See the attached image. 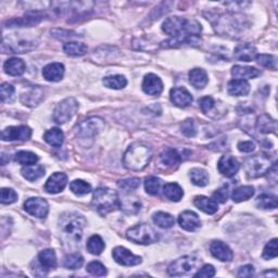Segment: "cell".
<instances>
[{"label": "cell", "mask_w": 278, "mask_h": 278, "mask_svg": "<svg viewBox=\"0 0 278 278\" xmlns=\"http://www.w3.org/2000/svg\"><path fill=\"white\" fill-rule=\"evenodd\" d=\"M152 150L144 142H134L123 157V163L126 169L131 171H141L151 161Z\"/></svg>", "instance_id": "obj_1"}, {"label": "cell", "mask_w": 278, "mask_h": 278, "mask_svg": "<svg viewBox=\"0 0 278 278\" xmlns=\"http://www.w3.org/2000/svg\"><path fill=\"white\" fill-rule=\"evenodd\" d=\"M85 225L86 220L84 216L75 212L64 213L59 220V227L62 235L67 240L74 243H77L82 239Z\"/></svg>", "instance_id": "obj_2"}, {"label": "cell", "mask_w": 278, "mask_h": 278, "mask_svg": "<svg viewBox=\"0 0 278 278\" xmlns=\"http://www.w3.org/2000/svg\"><path fill=\"white\" fill-rule=\"evenodd\" d=\"M93 207L101 215H107L112 211H115L120 208V199L116 191L106 187L96 189L93 196Z\"/></svg>", "instance_id": "obj_3"}, {"label": "cell", "mask_w": 278, "mask_h": 278, "mask_svg": "<svg viewBox=\"0 0 278 278\" xmlns=\"http://www.w3.org/2000/svg\"><path fill=\"white\" fill-rule=\"evenodd\" d=\"M126 237L131 242L140 245L154 244L159 240L157 232L148 224H138L126 231Z\"/></svg>", "instance_id": "obj_4"}, {"label": "cell", "mask_w": 278, "mask_h": 278, "mask_svg": "<svg viewBox=\"0 0 278 278\" xmlns=\"http://www.w3.org/2000/svg\"><path fill=\"white\" fill-rule=\"evenodd\" d=\"M270 167H272V165H270L269 157L264 154H258L251 157H248L244 163L245 171L248 176L251 178H258L265 175Z\"/></svg>", "instance_id": "obj_5"}, {"label": "cell", "mask_w": 278, "mask_h": 278, "mask_svg": "<svg viewBox=\"0 0 278 278\" xmlns=\"http://www.w3.org/2000/svg\"><path fill=\"white\" fill-rule=\"evenodd\" d=\"M104 127V121L100 117H90L75 127V135L81 138H93L98 135Z\"/></svg>", "instance_id": "obj_6"}, {"label": "cell", "mask_w": 278, "mask_h": 278, "mask_svg": "<svg viewBox=\"0 0 278 278\" xmlns=\"http://www.w3.org/2000/svg\"><path fill=\"white\" fill-rule=\"evenodd\" d=\"M78 109V103L74 98H66L60 102L54 112V121L57 124H64L69 122L76 113Z\"/></svg>", "instance_id": "obj_7"}, {"label": "cell", "mask_w": 278, "mask_h": 278, "mask_svg": "<svg viewBox=\"0 0 278 278\" xmlns=\"http://www.w3.org/2000/svg\"><path fill=\"white\" fill-rule=\"evenodd\" d=\"M197 263V258L192 257V255H185V257L179 258L171 263V265L168 268V273L170 276L175 277L188 275L196 268Z\"/></svg>", "instance_id": "obj_8"}, {"label": "cell", "mask_w": 278, "mask_h": 278, "mask_svg": "<svg viewBox=\"0 0 278 278\" xmlns=\"http://www.w3.org/2000/svg\"><path fill=\"white\" fill-rule=\"evenodd\" d=\"M32 137V130L27 126H10L2 133L4 141H26Z\"/></svg>", "instance_id": "obj_9"}, {"label": "cell", "mask_w": 278, "mask_h": 278, "mask_svg": "<svg viewBox=\"0 0 278 278\" xmlns=\"http://www.w3.org/2000/svg\"><path fill=\"white\" fill-rule=\"evenodd\" d=\"M112 257L120 265L123 266H135L141 263V258L133 254L130 250L124 247H116L112 251Z\"/></svg>", "instance_id": "obj_10"}, {"label": "cell", "mask_w": 278, "mask_h": 278, "mask_svg": "<svg viewBox=\"0 0 278 278\" xmlns=\"http://www.w3.org/2000/svg\"><path fill=\"white\" fill-rule=\"evenodd\" d=\"M188 20L179 18V17H172L164 21L162 25V29L168 35L172 37H177L180 35H188L186 33V26ZM191 36V35H190Z\"/></svg>", "instance_id": "obj_11"}, {"label": "cell", "mask_w": 278, "mask_h": 278, "mask_svg": "<svg viewBox=\"0 0 278 278\" xmlns=\"http://www.w3.org/2000/svg\"><path fill=\"white\" fill-rule=\"evenodd\" d=\"M25 211L32 216L45 219L49 211V206L46 200L42 198H29L24 202Z\"/></svg>", "instance_id": "obj_12"}, {"label": "cell", "mask_w": 278, "mask_h": 278, "mask_svg": "<svg viewBox=\"0 0 278 278\" xmlns=\"http://www.w3.org/2000/svg\"><path fill=\"white\" fill-rule=\"evenodd\" d=\"M171 101L175 104L176 107L179 108H186L191 104L192 102V96L191 94L183 87H176L171 90L170 94Z\"/></svg>", "instance_id": "obj_13"}, {"label": "cell", "mask_w": 278, "mask_h": 278, "mask_svg": "<svg viewBox=\"0 0 278 278\" xmlns=\"http://www.w3.org/2000/svg\"><path fill=\"white\" fill-rule=\"evenodd\" d=\"M67 183V176L64 173H54L45 185V189L49 193H59L61 192L66 186Z\"/></svg>", "instance_id": "obj_14"}, {"label": "cell", "mask_w": 278, "mask_h": 278, "mask_svg": "<svg viewBox=\"0 0 278 278\" xmlns=\"http://www.w3.org/2000/svg\"><path fill=\"white\" fill-rule=\"evenodd\" d=\"M217 168H219L220 173L224 176L232 177L237 174V172L240 169V164L234 156L224 155L220 159L219 164H217Z\"/></svg>", "instance_id": "obj_15"}, {"label": "cell", "mask_w": 278, "mask_h": 278, "mask_svg": "<svg viewBox=\"0 0 278 278\" xmlns=\"http://www.w3.org/2000/svg\"><path fill=\"white\" fill-rule=\"evenodd\" d=\"M142 90L150 96H159L163 90V83L155 74H148L142 82Z\"/></svg>", "instance_id": "obj_16"}, {"label": "cell", "mask_w": 278, "mask_h": 278, "mask_svg": "<svg viewBox=\"0 0 278 278\" xmlns=\"http://www.w3.org/2000/svg\"><path fill=\"white\" fill-rule=\"evenodd\" d=\"M179 226L187 231H194L201 226V222L198 214L192 211H185L178 216Z\"/></svg>", "instance_id": "obj_17"}, {"label": "cell", "mask_w": 278, "mask_h": 278, "mask_svg": "<svg viewBox=\"0 0 278 278\" xmlns=\"http://www.w3.org/2000/svg\"><path fill=\"white\" fill-rule=\"evenodd\" d=\"M210 252L213 257L222 262H230L232 260V251L230 248L220 240H214L210 246Z\"/></svg>", "instance_id": "obj_18"}, {"label": "cell", "mask_w": 278, "mask_h": 278, "mask_svg": "<svg viewBox=\"0 0 278 278\" xmlns=\"http://www.w3.org/2000/svg\"><path fill=\"white\" fill-rule=\"evenodd\" d=\"M64 75V65L61 63H50L44 67L43 76L48 82L61 81Z\"/></svg>", "instance_id": "obj_19"}, {"label": "cell", "mask_w": 278, "mask_h": 278, "mask_svg": "<svg viewBox=\"0 0 278 278\" xmlns=\"http://www.w3.org/2000/svg\"><path fill=\"white\" fill-rule=\"evenodd\" d=\"M43 16L39 13H27L24 18H19V19H12L7 22V24L9 27H23V26H33L43 20Z\"/></svg>", "instance_id": "obj_20"}, {"label": "cell", "mask_w": 278, "mask_h": 278, "mask_svg": "<svg viewBox=\"0 0 278 278\" xmlns=\"http://www.w3.org/2000/svg\"><path fill=\"white\" fill-rule=\"evenodd\" d=\"M234 55H235V58L240 60V61L250 62L257 58L258 52H257V49H255V47L252 46V45L242 44L235 48Z\"/></svg>", "instance_id": "obj_21"}, {"label": "cell", "mask_w": 278, "mask_h": 278, "mask_svg": "<svg viewBox=\"0 0 278 278\" xmlns=\"http://www.w3.org/2000/svg\"><path fill=\"white\" fill-rule=\"evenodd\" d=\"M44 97V92L39 87H32L27 92L21 95V102L27 107H35Z\"/></svg>", "instance_id": "obj_22"}, {"label": "cell", "mask_w": 278, "mask_h": 278, "mask_svg": "<svg viewBox=\"0 0 278 278\" xmlns=\"http://www.w3.org/2000/svg\"><path fill=\"white\" fill-rule=\"evenodd\" d=\"M261 72L255 69V67L251 66H243V65H235L231 69V75L234 76L236 80H250V78H255L258 77Z\"/></svg>", "instance_id": "obj_23"}, {"label": "cell", "mask_w": 278, "mask_h": 278, "mask_svg": "<svg viewBox=\"0 0 278 278\" xmlns=\"http://www.w3.org/2000/svg\"><path fill=\"white\" fill-rule=\"evenodd\" d=\"M5 72L11 76H20L25 72V63L22 59L10 58L4 65Z\"/></svg>", "instance_id": "obj_24"}, {"label": "cell", "mask_w": 278, "mask_h": 278, "mask_svg": "<svg viewBox=\"0 0 278 278\" xmlns=\"http://www.w3.org/2000/svg\"><path fill=\"white\" fill-rule=\"evenodd\" d=\"M160 161L164 167L169 169H176L182 159H180V155L175 149L168 148L163 150V152L160 155Z\"/></svg>", "instance_id": "obj_25"}, {"label": "cell", "mask_w": 278, "mask_h": 278, "mask_svg": "<svg viewBox=\"0 0 278 278\" xmlns=\"http://www.w3.org/2000/svg\"><path fill=\"white\" fill-rule=\"evenodd\" d=\"M120 208L126 214H137L141 210V202L134 196H126L120 200Z\"/></svg>", "instance_id": "obj_26"}, {"label": "cell", "mask_w": 278, "mask_h": 278, "mask_svg": "<svg viewBox=\"0 0 278 278\" xmlns=\"http://www.w3.org/2000/svg\"><path fill=\"white\" fill-rule=\"evenodd\" d=\"M228 93L231 96H246L250 92L249 83L244 80H232L228 83Z\"/></svg>", "instance_id": "obj_27"}, {"label": "cell", "mask_w": 278, "mask_h": 278, "mask_svg": "<svg viewBox=\"0 0 278 278\" xmlns=\"http://www.w3.org/2000/svg\"><path fill=\"white\" fill-rule=\"evenodd\" d=\"M193 204L201 211H204L207 214H214L217 212V202L213 199H210L205 196H198L194 198Z\"/></svg>", "instance_id": "obj_28"}, {"label": "cell", "mask_w": 278, "mask_h": 278, "mask_svg": "<svg viewBox=\"0 0 278 278\" xmlns=\"http://www.w3.org/2000/svg\"><path fill=\"white\" fill-rule=\"evenodd\" d=\"M189 82L194 88H205L209 82L208 74L204 69H193L189 72Z\"/></svg>", "instance_id": "obj_29"}, {"label": "cell", "mask_w": 278, "mask_h": 278, "mask_svg": "<svg viewBox=\"0 0 278 278\" xmlns=\"http://www.w3.org/2000/svg\"><path fill=\"white\" fill-rule=\"evenodd\" d=\"M38 261L39 264L43 268L47 270L54 269L57 266V257H56V252L52 249H46L43 250L38 254Z\"/></svg>", "instance_id": "obj_30"}, {"label": "cell", "mask_w": 278, "mask_h": 278, "mask_svg": "<svg viewBox=\"0 0 278 278\" xmlns=\"http://www.w3.org/2000/svg\"><path fill=\"white\" fill-rule=\"evenodd\" d=\"M44 139L48 145L55 148H59L63 145L64 134L60 129H51L44 135Z\"/></svg>", "instance_id": "obj_31"}, {"label": "cell", "mask_w": 278, "mask_h": 278, "mask_svg": "<svg viewBox=\"0 0 278 278\" xmlns=\"http://www.w3.org/2000/svg\"><path fill=\"white\" fill-rule=\"evenodd\" d=\"M163 193L169 200L174 201V202L180 201V199H182L184 196V191L182 189V187L176 183L165 184V186L163 187Z\"/></svg>", "instance_id": "obj_32"}, {"label": "cell", "mask_w": 278, "mask_h": 278, "mask_svg": "<svg viewBox=\"0 0 278 278\" xmlns=\"http://www.w3.org/2000/svg\"><path fill=\"white\" fill-rule=\"evenodd\" d=\"M21 173L25 179L29 182H35L45 175V169L42 165H28V167L22 169Z\"/></svg>", "instance_id": "obj_33"}, {"label": "cell", "mask_w": 278, "mask_h": 278, "mask_svg": "<svg viewBox=\"0 0 278 278\" xmlns=\"http://www.w3.org/2000/svg\"><path fill=\"white\" fill-rule=\"evenodd\" d=\"M258 131L261 134H269V133H275L277 130L276 122L273 118H270L268 115L263 114L258 118L257 122Z\"/></svg>", "instance_id": "obj_34"}, {"label": "cell", "mask_w": 278, "mask_h": 278, "mask_svg": "<svg viewBox=\"0 0 278 278\" xmlns=\"http://www.w3.org/2000/svg\"><path fill=\"white\" fill-rule=\"evenodd\" d=\"M254 194V188L252 186H242L238 187L237 189H235L231 193V199L236 204H239V202H243L246 200H249L250 198L253 197Z\"/></svg>", "instance_id": "obj_35"}, {"label": "cell", "mask_w": 278, "mask_h": 278, "mask_svg": "<svg viewBox=\"0 0 278 278\" xmlns=\"http://www.w3.org/2000/svg\"><path fill=\"white\" fill-rule=\"evenodd\" d=\"M153 223L161 228H171L174 226L175 219L171 214L165 212H156L152 216Z\"/></svg>", "instance_id": "obj_36"}, {"label": "cell", "mask_w": 278, "mask_h": 278, "mask_svg": "<svg viewBox=\"0 0 278 278\" xmlns=\"http://www.w3.org/2000/svg\"><path fill=\"white\" fill-rule=\"evenodd\" d=\"M63 50L66 55L72 56V57H78V56H84L86 54L87 46L83 43L70 42L64 45Z\"/></svg>", "instance_id": "obj_37"}, {"label": "cell", "mask_w": 278, "mask_h": 278, "mask_svg": "<svg viewBox=\"0 0 278 278\" xmlns=\"http://www.w3.org/2000/svg\"><path fill=\"white\" fill-rule=\"evenodd\" d=\"M190 179L193 185L205 187L209 184V175L204 169H192L190 171Z\"/></svg>", "instance_id": "obj_38"}, {"label": "cell", "mask_w": 278, "mask_h": 278, "mask_svg": "<svg viewBox=\"0 0 278 278\" xmlns=\"http://www.w3.org/2000/svg\"><path fill=\"white\" fill-rule=\"evenodd\" d=\"M255 205L259 209L262 210H272L277 208V198L272 194H261L257 198L255 201Z\"/></svg>", "instance_id": "obj_39"}, {"label": "cell", "mask_w": 278, "mask_h": 278, "mask_svg": "<svg viewBox=\"0 0 278 278\" xmlns=\"http://www.w3.org/2000/svg\"><path fill=\"white\" fill-rule=\"evenodd\" d=\"M103 85L111 89H122L127 85V81L123 75H112L103 78Z\"/></svg>", "instance_id": "obj_40"}, {"label": "cell", "mask_w": 278, "mask_h": 278, "mask_svg": "<svg viewBox=\"0 0 278 278\" xmlns=\"http://www.w3.org/2000/svg\"><path fill=\"white\" fill-rule=\"evenodd\" d=\"M104 249V243L100 236L94 235L88 239L87 242V250L92 254L99 255Z\"/></svg>", "instance_id": "obj_41"}, {"label": "cell", "mask_w": 278, "mask_h": 278, "mask_svg": "<svg viewBox=\"0 0 278 278\" xmlns=\"http://www.w3.org/2000/svg\"><path fill=\"white\" fill-rule=\"evenodd\" d=\"M70 189L74 194H76V196H85V194L92 191V186L84 182V180L76 179L73 180L70 184Z\"/></svg>", "instance_id": "obj_42"}, {"label": "cell", "mask_w": 278, "mask_h": 278, "mask_svg": "<svg viewBox=\"0 0 278 278\" xmlns=\"http://www.w3.org/2000/svg\"><path fill=\"white\" fill-rule=\"evenodd\" d=\"M83 264H84V259L80 253H70L64 258V266L69 269L81 268Z\"/></svg>", "instance_id": "obj_43"}, {"label": "cell", "mask_w": 278, "mask_h": 278, "mask_svg": "<svg viewBox=\"0 0 278 278\" xmlns=\"http://www.w3.org/2000/svg\"><path fill=\"white\" fill-rule=\"evenodd\" d=\"M161 186L162 180L155 176L147 177L145 180V189L149 194H152V196H155V194L159 193Z\"/></svg>", "instance_id": "obj_44"}, {"label": "cell", "mask_w": 278, "mask_h": 278, "mask_svg": "<svg viewBox=\"0 0 278 278\" xmlns=\"http://www.w3.org/2000/svg\"><path fill=\"white\" fill-rule=\"evenodd\" d=\"M38 156L31 151H20L16 154V161L22 165H34L38 162Z\"/></svg>", "instance_id": "obj_45"}, {"label": "cell", "mask_w": 278, "mask_h": 278, "mask_svg": "<svg viewBox=\"0 0 278 278\" xmlns=\"http://www.w3.org/2000/svg\"><path fill=\"white\" fill-rule=\"evenodd\" d=\"M16 89L9 83H4V84L0 86V96H2V101L11 103L16 99Z\"/></svg>", "instance_id": "obj_46"}, {"label": "cell", "mask_w": 278, "mask_h": 278, "mask_svg": "<svg viewBox=\"0 0 278 278\" xmlns=\"http://www.w3.org/2000/svg\"><path fill=\"white\" fill-rule=\"evenodd\" d=\"M140 185V180L138 178H126L118 180L117 186L118 188L124 192H131L133 190H136Z\"/></svg>", "instance_id": "obj_47"}, {"label": "cell", "mask_w": 278, "mask_h": 278, "mask_svg": "<svg viewBox=\"0 0 278 278\" xmlns=\"http://www.w3.org/2000/svg\"><path fill=\"white\" fill-rule=\"evenodd\" d=\"M263 258L265 260H270L274 259L278 255V248H277V239L274 238L270 240L269 243L266 244L264 250H263Z\"/></svg>", "instance_id": "obj_48"}, {"label": "cell", "mask_w": 278, "mask_h": 278, "mask_svg": "<svg viewBox=\"0 0 278 278\" xmlns=\"http://www.w3.org/2000/svg\"><path fill=\"white\" fill-rule=\"evenodd\" d=\"M199 104H200V108H201L202 112H204V113L207 115H209V114L211 115L212 112L216 108V102L214 101L212 97H210V96L201 98L199 100Z\"/></svg>", "instance_id": "obj_49"}, {"label": "cell", "mask_w": 278, "mask_h": 278, "mask_svg": "<svg viewBox=\"0 0 278 278\" xmlns=\"http://www.w3.org/2000/svg\"><path fill=\"white\" fill-rule=\"evenodd\" d=\"M86 270L94 276H104L107 275V268L104 267V265L102 263L98 262V261H93L90 262L89 264L86 267Z\"/></svg>", "instance_id": "obj_50"}, {"label": "cell", "mask_w": 278, "mask_h": 278, "mask_svg": "<svg viewBox=\"0 0 278 278\" xmlns=\"http://www.w3.org/2000/svg\"><path fill=\"white\" fill-rule=\"evenodd\" d=\"M18 200V194L11 188H3L0 191V201L3 205H11Z\"/></svg>", "instance_id": "obj_51"}, {"label": "cell", "mask_w": 278, "mask_h": 278, "mask_svg": "<svg viewBox=\"0 0 278 278\" xmlns=\"http://www.w3.org/2000/svg\"><path fill=\"white\" fill-rule=\"evenodd\" d=\"M255 59H257V61L260 65L267 67V69H270V70H276L277 62H276V59L273 56L259 55Z\"/></svg>", "instance_id": "obj_52"}, {"label": "cell", "mask_w": 278, "mask_h": 278, "mask_svg": "<svg viewBox=\"0 0 278 278\" xmlns=\"http://www.w3.org/2000/svg\"><path fill=\"white\" fill-rule=\"evenodd\" d=\"M180 130H182V133L185 135L186 137H194L197 134V127L196 123H194L193 120L188 118L180 126Z\"/></svg>", "instance_id": "obj_53"}, {"label": "cell", "mask_w": 278, "mask_h": 278, "mask_svg": "<svg viewBox=\"0 0 278 278\" xmlns=\"http://www.w3.org/2000/svg\"><path fill=\"white\" fill-rule=\"evenodd\" d=\"M213 199L216 202H221V204H224V202H226L228 199V190L227 187H222L219 190H216L213 193Z\"/></svg>", "instance_id": "obj_54"}, {"label": "cell", "mask_w": 278, "mask_h": 278, "mask_svg": "<svg viewBox=\"0 0 278 278\" xmlns=\"http://www.w3.org/2000/svg\"><path fill=\"white\" fill-rule=\"evenodd\" d=\"M215 275V269L212 265H205L202 267L198 273L194 274V277H205V278H209V277H213Z\"/></svg>", "instance_id": "obj_55"}, {"label": "cell", "mask_w": 278, "mask_h": 278, "mask_svg": "<svg viewBox=\"0 0 278 278\" xmlns=\"http://www.w3.org/2000/svg\"><path fill=\"white\" fill-rule=\"evenodd\" d=\"M238 149L242 152H252L255 149V144L253 141H242L238 144Z\"/></svg>", "instance_id": "obj_56"}, {"label": "cell", "mask_w": 278, "mask_h": 278, "mask_svg": "<svg viewBox=\"0 0 278 278\" xmlns=\"http://www.w3.org/2000/svg\"><path fill=\"white\" fill-rule=\"evenodd\" d=\"M254 274V267L250 264L242 266L238 270V277H252Z\"/></svg>", "instance_id": "obj_57"}]
</instances>
